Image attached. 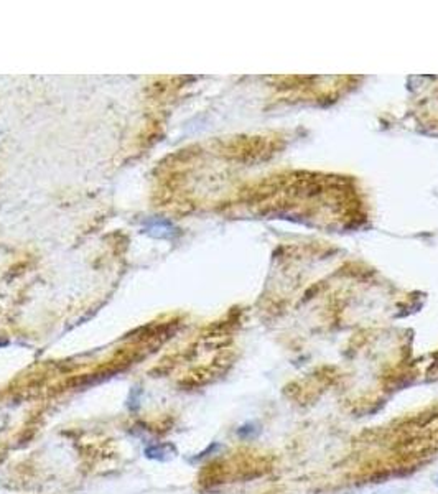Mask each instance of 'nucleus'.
I'll list each match as a JSON object with an SVG mask.
<instances>
[{"label": "nucleus", "instance_id": "obj_1", "mask_svg": "<svg viewBox=\"0 0 438 494\" xmlns=\"http://www.w3.org/2000/svg\"><path fill=\"white\" fill-rule=\"evenodd\" d=\"M145 233H149L150 236L154 237H172L173 228L168 221L163 219H150L149 223L145 224Z\"/></svg>", "mask_w": 438, "mask_h": 494}]
</instances>
